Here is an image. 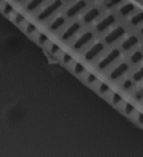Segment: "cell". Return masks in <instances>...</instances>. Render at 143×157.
<instances>
[{
    "instance_id": "6da1fadb",
    "label": "cell",
    "mask_w": 143,
    "mask_h": 157,
    "mask_svg": "<svg viewBox=\"0 0 143 157\" xmlns=\"http://www.w3.org/2000/svg\"><path fill=\"white\" fill-rule=\"evenodd\" d=\"M64 2H65L64 0H53V1H50L48 5H46V6L37 13V16H36L37 20H38L39 23H44L46 20L50 19V18L64 6Z\"/></svg>"
},
{
    "instance_id": "7a4b0ae2",
    "label": "cell",
    "mask_w": 143,
    "mask_h": 157,
    "mask_svg": "<svg viewBox=\"0 0 143 157\" xmlns=\"http://www.w3.org/2000/svg\"><path fill=\"white\" fill-rule=\"evenodd\" d=\"M122 55V51L120 47H113L112 49H110L108 52L102 57L97 63V70L100 71H105L108 67L113 65L114 63L119 61V59Z\"/></svg>"
},
{
    "instance_id": "3957f363",
    "label": "cell",
    "mask_w": 143,
    "mask_h": 157,
    "mask_svg": "<svg viewBox=\"0 0 143 157\" xmlns=\"http://www.w3.org/2000/svg\"><path fill=\"white\" fill-rule=\"evenodd\" d=\"M127 34V27L125 25H117L114 27L113 29H111L103 38L105 45H114L115 43L123 38Z\"/></svg>"
},
{
    "instance_id": "277c9868",
    "label": "cell",
    "mask_w": 143,
    "mask_h": 157,
    "mask_svg": "<svg viewBox=\"0 0 143 157\" xmlns=\"http://www.w3.org/2000/svg\"><path fill=\"white\" fill-rule=\"evenodd\" d=\"M117 19H119V17H117L116 13H107L104 17H102L97 21V24L95 25V32L98 34L105 33L117 23Z\"/></svg>"
},
{
    "instance_id": "5b68a950",
    "label": "cell",
    "mask_w": 143,
    "mask_h": 157,
    "mask_svg": "<svg viewBox=\"0 0 143 157\" xmlns=\"http://www.w3.org/2000/svg\"><path fill=\"white\" fill-rule=\"evenodd\" d=\"M105 44L103 40H97V42L93 43L87 49L86 52H84L83 56L86 62H93L95 59H97L98 56L101 55L102 53L105 51Z\"/></svg>"
},
{
    "instance_id": "8992f818",
    "label": "cell",
    "mask_w": 143,
    "mask_h": 157,
    "mask_svg": "<svg viewBox=\"0 0 143 157\" xmlns=\"http://www.w3.org/2000/svg\"><path fill=\"white\" fill-rule=\"evenodd\" d=\"M94 37H95V33L93 30H91V29L85 30L84 33L81 34V35L73 42L72 48H73V51H75V52H79V51H82L84 47H86L88 44H91V43L93 42Z\"/></svg>"
},
{
    "instance_id": "52a82bcc",
    "label": "cell",
    "mask_w": 143,
    "mask_h": 157,
    "mask_svg": "<svg viewBox=\"0 0 143 157\" xmlns=\"http://www.w3.org/2000/svg\"><path fill=\"white\" fill-rule=\"evenodd\" d=\"M88 8V0H76L75 2H73L71 6L65 10L64 16L67 19L74 18V17L78 16L79 13H82L83 11H85V9Z\"/></svg>"
},
{
    "instance_id": "ba28073f",
    "label": "cell",
    "mask_w": 143,
    "mask_h": 157,
    "mask_svg": "<svg viewBox=\"0 0 143 157\" xmlns=\"http://www.w3.org/2000/svg\"><path fill=\"white\" fill-rule=\"evenodd\" d=\"M103 13V7L102 6H93L88 10H86L83 16H82V24L84 25H90V24L94 23L95 20H97Z\"/></svg>"
},
{
    "instance_id": "9c48e42d",
    "label": "cell",
    "mask_w": 143,
    "mask_h": 157,
    "mask_svg": "<svg viewBox=\"0 0 143 157\" xmlns=\"http://www.w3.org/2000/svg\"><path fill=\"white\" fill-rule=\"evenodd\" d=\"M131 70V64L127 61H122L117 64L113 70H111L108 73V78L111 81H117L119 78L124 76L127 73L130 72Z\"/></svg>"
},
{
    "instance_id": "30bf717a",
    "label": "cell",
    "mask_w": 143,
    "mask_h": 157,
    "mask_svg": "<svg viewBox=\"0 0 143 157\" xmlns=\"http://www.w3.org/2000/svg\"><path fill=\"white\" fill-rule=\"evenodd\" d=\"M82 27H83L82 21H79V20L73 21V23L69 24L68 26L64 29V32H63L62 35H61V39H62L63 42H68V40L73 39L79 32H81Z\"/></svg>"
},
{
    "instance_id": "8fae6325",
    "label": "cell",
    "mask_w": 143,
    "mask_h": 157,
    "mask_svg": "<svg viewBox=\"0 0 143 157\" xmlns=\"http://www.w3.org/2000/svg\"><path fill=\"white\" fill-rule=\"evenodd\" d=\"M140 44V36L138 34H131L122 40L120 48L122 52H130Z\"/></svg>"
},
{
    "instance_id": "7c38bea8",
    "label": "cell",
    "mask_w": 143,
    "mask_h": 157,
    "mask_svg": "<svg viewBox=\"0 0 143 157\" xmlns=\"http://www.w3.org/2000/svg\"><path fill=\"white\" fill-rule=\"evenodd\" d=\"M137 11V6L134 3L131 2H125L122 3L116 10V15L119 18H127V17H131L134 13Z\"/></svg>"
},
{
    "instance_id": "4fadbf2b",
    "label": "cell",
    "mask_w": 143,
    "mask_h": 157,
    "mask_svg": "<svg viewBox=\"0 0 143 157\" xmlns=\"http://www.w3.org/2000/svg\"><path fill=\"white\" fill-rule=\"evenodd\" d=\"M66 23H67V18H66L64 15H59V16H56L54 19L50 21V24L48 25V29L53 33H56L65 26Z\"/></svg>"
},
{
    "instance_id": "5bb4252c",
    "label": "cell",
    "mask_w": 143,
    "mask_h": 157,
    "mask_svg": "<svg viewBox=\"0 0 143 157\" xmlns=\"http://www.w3.org/2000/svg\"><path fill=\"white\" fill-rule=\"evenodd\" d=\"M127 25L131 27H138L143 25V10H139L132 15L127 20Z\"/></svg>"
},
{
    "instance_id": "9a60e30c",
    "label": "cell",
    "mask_w": 143,
    "mask_h": 157,
    "mask_svg": "<svg viewBox=\"0 0 143 157\" xmlns=\"http://www.w3.org/2000/svg\"><path fill=\"white\" fill-rule=\"evenodd\" d=\"M142 61H143V49L137 48L130 54L127 62L130 63L131 65H139L140 63H142Z\"/></svg>"
},
{
    "instance_id": "2e32d148",
    "label": "cell",
    "mask_w": 143,
    "mask_h": 157,
    "mask_svg": "<svg viewBox=\"0 0 143 157\" xmlns=\"http://www.w3.org/2000/svg\"><path fill=\"white\" fill-rule=\"evenodd\" d=\"M123 1L124 0H103L101 6L103 7V9H106V10L114 9V8L117 9L123 3Z\"/></svg>"
},
{
    "instance_id": "e0dca14e",
    "label": "cell",
    "mask_w": 143,
    "mask_h": 157,
    "mask_svg": "<svg viewBox=\"0 0 143 157\" xmlns=\"http://www.w3.org/2000/svg\"><path fill=\"white\" fill-rule=\"evenodd\" d=\"M47 0H29L26 5V10L28 13H33L38 9L39 7L42 6Z\"/></svg>"
},
{
    "instance_id": "ac0fdd59",
    "label": "cell",
    "mask_w": 143,
    "mask_h": 157,
    "mask_svg": "<svg viewBox=\"0 0 143 157\" xmlns=\"http://www.w3.org/2000/svg\"><path fill=\"white\" fill-rule=\"evenodd\" d=\"M72 70H73V73L77 76H81L86 73V69H85L84 65L81 64L79 62H73V67H72Z\"/></svg>"
},
{
    "instance_id": "d6986e66",
    "label": "cell",
    "mask_w": 143,
    "mask_h": 157,
    "mask_svg": "<svg viewBox=\"0 0 143 157\" xmlns=\"http://www.w3.org/2000/svg\"><path fill=\"white\" fill-rule=\"evenodd\" d=\"M0 10H1V13L5 15V16H10V15H13L15 9H13V7L10 5L9 2H7V1H3L1 5H0Z\"/></svg>"
},
{
    "instance_id": "ffe728a7",
    "label": "cell",
    "mask_w": 143,
    "mask_h": 157,
    "mask_svg": "<svg viewBox=\"0 0 143 157\" xmlns=\"http://www.w3.org/2000/svg\"><path fill=\"white\" fill-rule=\"evenodd\" d=\"M36 42L38 43V45H40V46L48 45L49 43H50L49 42L48 36H47L45 33H42V32H38V33L36 34Z\"/></svg>"
},
{
    "instance_id": "44dd1931",
    "label": "cell",
    "mask_w": 143,
    "mask_h": 157,
    "mask_svg": "<svg viewBox=\"0 0 143 157\" xmlns=\"http://www.w3.org/2000/svg\"><path fill=\"white\" fill-rule=\"evenodd\" d=\"M110 99H111L110 101L112 102L115 107H117L119 105H122V103H123V98H122V95L116 93V92H112Z\"/></svg>"
},
{
    "instance_id": "7402d4cb",
    "label": "cell",
    "mask_w": 143,
    "mask_h": 157,
    "mask_svg": "<svg viewBox=\"0 0 143 157\" xmlns=\"http://www.w3.org/2000/svg\"><path fill=\"white\" fill-rule=\"evenodd\" d=\"M123 111L124 113L127 116H133L134 113H137V109H135V107H134L132 103H130V102H125L124 103V107H123Z\"/></svg>"
},
{
    "instance_id": "603a6c76",
    "label": "cell",
    "mask_w": 143,
    "mask_h": 157,
    "mask_svg": "<svg viewBox=\"0 0 143 157\" xmlns=\"http://www.w3.org/2000/svg\"><path fill=\"white\" fill-rule=\"evenodd\" d=\"M25 32L29 36H34V35H36V34L38 33L37 32V26L34 23H27L25 25Z\"/></svg>"
},
{
    "instance_id": "cb8c5ba5",
    "label": "cell",
    "mask_w": 143,
    "mask_h": 157,
    "mask_svg": "<svg viewBox=\"0 0 143 157\" xmlns=\"http://www.w3.org/2000/svg\"><path fill=\"white\" fill-rule=\"evenodd\" d=\"M132 78H133L134 82H141L143 81V65H141L140 67H138L135 71L132 74Z\"/></svg>"
},
{
    "instance_id": "d4e9b609",
    "label": "cell",
    "mask_w": 143,
    "mask_h": 157,
    "mask_svg": "<svg viewBox=\"0 0 143 157\" xmlns=\"http://www.w3.org/2000/svg\"><path fill=\"white\" fill-rule=\"evenodd\" d=\"M13 23L16 24L17 26H21V25H26V18L24 16L23 13H16L13 15Z\"/></svg>"
},
{
    "instance_id": "484cf974",
    "label": "cell",
    "mask_w": 143,
    "mask_h": 157,
    "mask_svg": "<svg viewBox=\"0 0 143 157\" xmlns=\"http://www.w3.org/2000/svg\"><path fill=\"white\" fill-rule=\"evenodd\" d=\"M48 48H49V53L54 56H57V55H59V54H62L63 53L61 46L57 45V44H55V43H49Z\"/></svg>"
},
{
    "instance_id": "4316f807",
    "label": "cell",
    "mask_w": 143,
    "mask_h": 157,
    "mask_svg": "<svg viewBox=\"0 0 143 157\" xmlns=\"http://www.w3.org/2000/svg\"><path fill=\"white\" fill-rule=\"evenodd\" d=\"M134 83L135 82L133 81V78H125L123 82H122V89L124 91H130L134 88Z\"/></svg>"
},
{
    "instance_id": "83f0119b",
    "label": "cell",
    "mask_w": 143,
    "mask_h": 157,
    "mask_svg": "<svg viewBox=\"0 0 143 157\" xmlns=\"http://www.w3.org/2000/svg\"><path fill=\"white\" fill-rule=\"evenodd\" d=\"M61 59H62V63L63 64H65V65H69L72 63L74 62V59H73V56L71 54L66 52H63L62 55H61Z\"/></svg>"
},
{
    "instance_id": "f1b7e54d",
    "label": "cell",
    "mask_w": 143,
    "mask_h": 157,
    "mask_svg": "<svg viewBox=\"0 0 143 157\" xmlns=\"http://www.w3.org/2000/svg\"><path fill=\"white\" fill-rule=\"evenodd\" d=\"M97 91L101 95H105V94H107V93H110L111 88L106 84V83H104V82H101V83L98 84Z\"/></svg>"
},
{
    "instance_id": "f546056e",
    "label": "cell",
    "mask_w": 143,
    "mask_h": 157,
    "mask_svg": "<svg viewBox=\"0 0 143 157\" xmlns=\"http://www.w3.org/2000/svg\"><path fill=\"white\" fill-rule=\"evenodd\" d=\"M98 78L97 76L93 74V73H86V78H85V82L87 83L88 85H93L95 83H97Z\"/></svg>"
},
{
    "instance_id": "4dcf8cb0",
    "label": "cell",
    "mask_w": 143,
    "mask_h": 157,
    "mask_svg": "<svg viewBox=\"0 0 143 157\" xmlns=\"http://www.w3.org/2000/svg\"><path fill=\"white\" fill-rule=\"evenodd\" d=\"M133 98L137 101H143V86L138 88L133 93Z\"/></svg>"
},
{
    "instance_id": "1f68e13d",
    "label": "cell",
    "mask_w": 143,
    "mask_h": 157,
    "mask_svg": "<svg viewBox=\"0 0 143 157\" xmlns=\"http://www.w3.org/2000/svg\"><path fill=\"white\" fill-rule=\"evenodd\" d=\"M135 120L140 126H143V113L142 112H137L135 113Z\"/></svg>"
},
{
    "instance_id": "d6a6232c",
    "label": "cell",
    "mask_w": 143,
    "mask_h": 157,
    "mask_svg": "<svg viewBox=\"0 0 143 157\" xmlns=\"http://www.w3.org/2000/svg\"><path fill=\"white\" fill-rule=\"evenodd\" d=\"M139 34H140L141 36H143V25L140 27V29H139Z\"/></svg>"
},
{
    "instance_id": "836d02e7",
    "label": "cell",
    "mask_w": 143,
    "mask_h": 157,
    "mask_svg": "<svg viewBox=\"0 0 143 157\" xmlns=\"http://www.w3.org/2000/svg\"><path fill=\"white\" fill-rule=\"evenodd\" d=\"M17 2H23V1H25V0H16Z\"/></svg>"
},
{
    "instance_id": "e575fe53",
    "label": "cell",
    "mask_w": 143,
    "mask_h": 157,
    "mask_svg": "<svg viewBox=\"0 0 143 157\" xmlns=\"http://www.w3.org/2000/svg\"><path fill=\"white\" fill-rule=\"evenodd\" d=\"M65 2H69V1H73V0H64Z\"/></svg>"
},
{
    "instance_id": "d590c367",
    "label": "cell",
    "mask_w": 143,
    "mask_h": 157,
    "mask_svg": "<svg viewBox=\"0 0 143 157\" xmlns=\"http://www.w3.org/2000/svg\"><path fill=\"white\" fill-rule=\"evenodd\" d=\"M2 2H3V0H0V5H1Z\"/></svg>"
},
{
    "instance_id": "8d00e7d4",
    "label": "cell",
    "mask_w": 143,
    "mask_h": 157,
    "mask_svg": "<svg viewBox=\"0 0 143 157\" xmlns=\"http://www.w3.org/2000/svg\"><path fill=\"white\" fill-rule=\"evenodd\" d=\"M142 49H143V47H142Z\"/></svg>"
}]
</instances>
